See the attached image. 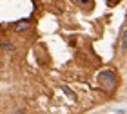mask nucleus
I'll list each match as a JSON object with an SVG mask.
<instances>
[{
	"mask_svg": "<svg viewBox=\"0 0 127 114\" xmlns=\"http://www.w3.org/2000/svg\"><path fill=\"white\" fill-rule=\"evenodd\" d=\"M98 82H100V85L107 91V92L114 91V87H116V76H114V72H111V71L100 72V74H98Z\"/></svg>",
	"mask_w": 127,
	"mask_h": 114,
	"instance_id": "1",
	"label": "nucleus"
},
{
	"mask_svg": "<svg viewBox=\"0 0 127 114\" xmlns=\"http://www.w3.org/2000/svg\"><path fill=\"white\" fill-rule=\"evenodd\" d=\"M15 114H24V111H16Z\"/></svg>",
	"mask_w": 127,
	"mask_h": 114,
	"instance_id": "5",
	"label": "nucleus"
},
{
	"mask_svg": "<svg viewBox=\"0 0 127 114\" xmlns=\"http://www.w3.org/2000/svg\"><path fill=\"white\" fill-rule=\"evenodd\" d=\"M29 25H31V24H29V22H27V20H20V22H18V24H16V25H15V31H16V33H22V31H27V29H29Z\"/></svg>",
	"mask_w": 127,
	"mask_h": 114,
	"instance_id": "2",
	"label": "nucleus"
},
{
	"mask_svg": "<svg viewBox=\"0 0 127 114\" xmlns=\"http://www.w3.org/2000/svg\"><path fill=\"white\" fill-rule=\"evenodd\" d=\"M120 49L122 51H127V27L122 33V38H120Z\"/></svg>",
	"mask_w": 127,
	"mask_h": 114,
	"instance_id": "3",
	"label": "nucleus"
},
{
	"mask_svg": "<svg viewBox=\"0 0 127 114\" xmlns=\"http://www.w3.org/2000/svg\"><path fill=\"white\" fill-rule=\"evenodd\" d=\"M78 2H80V4H85V2H89V0H78Z\"/></svg>",
	"mask_w": 127,
	"mask_h": 114,
	"instance_id": "4",
	"label": "nucleus"
}]
</instances>
